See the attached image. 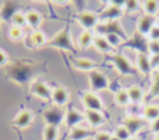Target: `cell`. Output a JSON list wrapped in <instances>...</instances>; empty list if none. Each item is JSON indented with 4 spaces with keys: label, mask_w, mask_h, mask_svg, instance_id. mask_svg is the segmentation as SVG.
I'll return each instance as SVG.
<instances>
[{
    "label": "cell",
    "mask_w": 159,
    "mask_h": 140,
    "mask_svg": "<svg viewBox=\"0 0 159 140\" xmlns=\"http://www.w3.org/2000/svg\"><path fill=\"white\" fill-rule=\"evenodd\" d=\"M88 138H89L88 129H86V128H83L81 125L73 126L68 131V139L70 140H86Z\"/></svg>",
    "instance_id": "19"
},
{
    "label": "cell",
    "mask_w": 159,
    "mask_h": 140,
    "mask_svg": "<svg viewBox=\"0 0 159 140\" xmlns=\"http://www.w3.org/2000/svg\"><path fill=\"white\" fill-rule=\"evenodd\" d=\"M143 119L148 121H154L159 118V104H147L142 110Z\"/></svg>",
    "instance_id": "18"
},
{
    "label": "cell",
    "mask_w": 159,
    "mask_h": 140,
    "mask_svg": "<svg viewBox=\"0 0 159 140\" xmlns=\"http://www.w3.org/2000/svg\"><path fill=\"white\" fill-rule=\"evenodd\" d=\"M111 140H119V139H118L117 136H114V135L112 134V138H111Z\"/></svg>",
    "instance_id": "39"
},
{
    "label": "cell",
    "mask_w": 159,
    "mask_h": 140,
    "mask_svg": "<svg viewBox=\"0 0 159 140\" xmlns=\"http://www.w3.org/2000/svg\"><path fill=\"white\" fill-rule=\"evenodd\" d=\"M155 26V17L149 15H142L137 20V31L140 35H147L150 32V30Z\"/></svg>",
    "instance_id": "8"
},
{
    "label": "cell",
    "mask_w": 159,
    "mask_h": 140,
    "mask_svg": "<svg viewBox=\"0 0 159 140\" xmlns=\"http://www.w3.org/2000/svg\"><path fill=\"white\" fill-rule=\"evenodd\" d=\"M114 102L119 107H127V105H129L130 99H129V94H128L127 88H120V89H118L114 93Z\"/></svg>",
    "instance_id": "23"
},
{
    "label": "cell",
    "mask_w": 159,
    "mask_h": 140,
    "mask_svg": "<svg viewBox=\"0 0 159 140\" xmlns=\"http://www.w3.org/2000/svg\"><path fill=\"white\" fill-rule=\"evenodd\" d=\"M140 4H142V9L145 15L155 17V15L159 12V1L158 0H145Z\"/></svg>",
    "instance_id": "22"
},
{
    "label": "cell",
    "mask_w": 159,
    "mask_h": 140,
    "mask_svg": "<svg viewBox=\"0 0 159 140\" xmlns=\"http://www.w3.org/2000/svg\"><path fill=\"white\" fill-rule=\"evenodd\" d=\"M30 41L35 47H42L47 43V37L41 30H35L30 35Z\"/></svg>",
    "instance_id": "25"
},
{
    "label": "cell",
    "mask_w": 159,
    "mask_h": 140,
    "mask_svg": "<svg viewBox=\"0 0 159 140\" xmlns=\"http://www.w3.org/2000/svg\"><path fill=\"white\" fill-rule=\"evenodd\" d=\"M11 24H12L14 26H17V27H21V28H24L25 26H27L26 17H25V12H21V11L15 12V14L11 16Z\"/></svg>",
    "instance_id": "28"
},
{
    "label": "cell",
    "mask_w": 159,
    "mask_h": 140,
    "mask_svg": "<svg viewBox=\"0 0 159 140\" xmlns=\"http://www.w3.org/2000/svg\"><path fill=\"white\" fill-rule=\"evenodd\" d=\"M93 38H94V33L92 31H82L78 35L77 45L81 50H87L93 45Z\"/></svg>",
    "instance_id": "16"
},
{
    "label": "cell",
    "mask_w": 159,
    "mask_h": 140,
    "mask_svg": "<svg viewBox=\"0 0 159 140\" xmlns=\"http://www.w3.org/2000/svg\"><path fill=\"white\" fill-rule=\"evenodd\" d=\"M128 140H139V139H138V138H135V136H132V138H129Z\"/></svg>",
    "instance_id": "41"
},
{
    "label": "cell",
    "mask_w": 159,
    "mask_h": 140,
    "mask_svg": "<svg viewBox=\"0 0 159 140\" xmlns=\"http://www.w3.org/2000/svg\"><path fill=\"white\" fill-rule=\"evenodd\" d=\"M147 46H148V52H149V55H159V41L149 40Z\"/></svg>",
    "instance_id": "31"
},
{
    "label": "cell",
    "mask_w": 159,
    "mask_h": 140,
    "mask_svg": "<svg viewBox=\"0 0 159 140\" xmlns=\"http://www.w3.org/2000/svg\"><path fill=\"white\" fill-rule=\"evenodd\" d=\"M111 138H112V134L109 131L103 130V131H97L96 135L93 136V140H111Z\"/></svg>",
    "instance_id": "32"
},
{
    "label": "cell",
    "mask_w": 159,
    "mask_h": 140,
    "mask_svg": "<svg viewBox=\"0 0 159 140\" xmlns=\"http://www.w3.org/2000/svg\"><path fill=\"white\" fill-rule=\"evenodd\" d=\"M102 35L106 37V40L108 41V43H109L113 48H117V47L120 46V45L123 43V41H124L123 36H120V35H118V33H114V32H106V33H102Z\"/></svg>",
    "instance_id": "26"
},
{
    "label": "cell",
    "mask_w": 159,
    "mask_h": 140,
    "mask_svg": "<svg viewBox=\"0 0 159 140\" xmlns=\"http://www.w3.org/2000/svg\"><path fill=\"white\" fill-rule=\"evenodd\" d=\"M73 63V67L77 69V71H81V72H87V73H91L93 71H96L97 68V62L93 61V59H89V58H75L72 61Z\"/></svg>",
    "instance_id": "10"
},
{
    "label": "cell",
    "mask_w": 159,
    "mask_h": 140,
    "mask_svg": "<svg viewBox=\"0 0 159 140\" xmlns=\"http://www.w3.org/2000/svg\"><path fill=\"white\" fill-rule=\"evenodd\" d=\"M128 90V94H129V99H130V103L133 104H138L143 100L144 98V90L142 89V87L134 84V85H130L129 88H127Z\"/></svg>",
    "instance_id": "20"
},
{
    "label": "cell",
    "mask_w": 159,
    "mask_h": 140,
    "mask_svg": "<svg viewBox=\"0 0 159 140\" xmlns=\"http://www.w3.org/2000/svg\"><path fill=\"white\" fill-rule=\"evenodd\" d=\"M113 135H114V136H117L119 140H128L129 138H132L130 133L128 131V129H127L123 124H122V125H118V126L116 128V130H114Z\"/></svg>",
    "instance_id": "29"
},
{
    "label": "cell",
    "mask_w": 159,
    "mask_h": 140,
    "mask_svg": "<svg viewBox=\"0 0 159 140\" xmlns=\"http://www.w3.org/2000/svg\"><path fill=\"white\" fill-rule=\"evenodd\" d=\"M149 62H150L152 71L159 69V55H150L149 56Z\"/></svg>",
    "instance_id": "33"
},
{
    "label": "cell",
    "mask_w": 159,
    "mask_h": 140,
    "mask_svg": "<svg viewBox=\"0 0 159 140\" xmlns=\"http://www.w3.org/2000/svg\"><path fill=\"white\" fill-rule=\"evenodd\" d=\"M88 82L92 87V90L96 93H97V90H104V89H108V87H109L107 76L98 71H93V72L88 73Z\"/></svg>",
    "instance_id": "3"
},
{
    "label": "cell",
    "mask_w": 159,
    "mask_h": 140,
    "mask_svg": "<svg viewBox=\"0 0 159 140\" xmlns=\"http://www.w3.org/2000/svg\"><path fill=\"white\" fill-rule=\"evenodd\" d=\"M76 20L81 25L83 31H92L93 28L97 27V25L99 22V15L94 11L83 10L76 15Z\"/></svg>",
    "instance_id": "1"
},
{
    "label": "cell",
    "mask_w": 159,
    "mask_h": 140,
    "mask_svg": "<svg viewBox=\"0 0 159 140\" xmlns=\"http://www.w3.org/2000/svg\"><path fill=\"white\" fill-rule=\"evenodd\" d=\"M58 128L55 124H46L42 129V140H57Z\"/></svg>",
    "instance_id": "24"
},
{
    "label": "cell",
    "mask_w": 159,
    "mask_h": 140,
    "mask_svg": "<svg viewBox=\"0 0 159 140\" xmlns=\"http://www.w3.org/2000/svg\"><path fill=\"white\" fill-rule=\"evenodd\" d=\"M34 118H35V114L30 109H22L12 119V125L17 129H26L32 124Z\"/></svg>",
    "instance_id": "5"
},
{
    "label": "cell",
    "mask_w": 159,
    "mask_h": 140,
    "mask_svg": "<svg viewBox=\"0 0 159 140\" xmlns=\"http://www.w3.org/2000/svg\"><path fill=\"white\" fill-rule=\"evenodd\" d=\"M155 25L159 27V16H157V17H155Z\"/></svg>",
    "instance_id": "38"
},
{
    "label": "cell",
    "mask_w": 159,
    "mask_h": 140,
    "mask_svg": "<svg viewBox=\"0 0 159 140\" xmlns=\"http://www.w3.org/2000/svg\"><path fill=\"white\" fill-rule=\"evenodd\" d=\"M84 120L92 126V128H99L106 124V118L102 112H96V110H86L84 109Z\"/></svg>",
    "instance_id": "9"
},
{
    "label": "cell",
    "mask_w": 159,
    "mask_h": 140,
    "mask_svg": "<svg viewBox=\"0 0 159 140\" xmlns=\"http://www.w3.org/2000/svg\"><path fill=\"white\" fill-rule=\"evenodd\" d=\"M7 63H9V55L2 48H0V67H5Z\"/></svg>",
    "instance_id": "34"
},
{
    "label": "cell",
    "mask_w": 159,
    "mask_h": 140,
    "mask_svg": "<svg viewBox=\"0 0 159 140\" xmlns=\"http://www.w3.org/2000/svg\"><path fill=\"white\" fill-rule=\"evenodd\" d=\"M25 17H26V22H27V26H30L34 31L35 30H39V27L41 26L42 21H43V16L40 11L35 10V9H31V10H27L25 12Z\"/></svg>",
    "instance_id": "11"
},
{
    "label": "cell",
    "mask_w": 159,
    "mask_h": 140,
    "mask_svg": "<svg viewBox=\"0 0 159 140\" xmlns=\"http://www.w3.org/2000/svg\"><path fill=\"white\" fill-rule=\"evenodd\" d=\"M108 4L112 5V6H116V7H119V9H123V10H124L125 0H111Z\"/></svg>",
    "instance_id": "36"
},
{
    "label": "cell",
    "mask_w": 159,
    "mask_h": 140,
    "mask_svg": "<svg viewBox=\"0 0 159 140\" xmlns=\"http://www.w3.org/2000/svg\"><path fill=\"white\" fill-rule=\"evenodd\" d=\"M30 90L32 93V95L42 99V100H48L51 99V93H52V88H50V85L46 82L42 81H34L30 85Z\"/></svg>",
    "instance_id": "4"
},
{
    "label": "cell",
    "mask_w": 159,
    "mask_h": 140,
    "mask_svg": "<svg viewBox=\"0 0 159 140\" xmlns=\"http://www.w3.org/2000/svg\"><path fill=\"white\" fill-rule=\"evenodd\" d=\"M65 120L71 129L73 126H77L82 120H84V115L76 109H70L65 115Z\"/></svg>",
    "instance_id": "15"
},
{
    "label": "cell",
    "mask_w": 159,
    "mask_h": 140,
    "mask_svg": "<svg viewBox=\"0 0 159 140\" xmlns=\"http://www.w3.org/2000/svg\"><path fill=\"white\" fill-rule=\"evenodd\" d=\"M7 36H9V38H10L11 41H14V42L21 41V40L24 38V36H25V33H24V28L11 25L10 28H9V31H7Z\"/></svg>",
    "instance_id": "27"
},
{
    "label": "cell",
    "mask_w": 159,
    "mask_h": 140,
    "mask_svg": "<svg viewBox=\"0 0 159 140\" xmlns=\"http://www.w3.org/2000/svg\"><path fill=\"white\" fill-rule=\"evenodd\" d=\"M81 102H82L86 110H96V112H103L104 110L103 100L93 90L83 92V94L81 97Z\"/></svg>",
    "instance_id": "2"
},
{
    "label": "cell",
    "mask_w": 159,
    "mask_h": 140,
    "mask_svg": "<svg viewBox=\"0 0 159 140\" xmlns=\"http://www.w3.org/2000/svg\"><path fill=\"white\" fill-rule=\"evenodd\" d=\"M135 67L142 74H148L152 68H150V62H149V56L144 52H138L135 57Z\"/></svg>",
    "instance_id": "13"
},
{
    "label": "cell",
    "mask_w": 159,
    "mask_h": 140,
    "mask_svg": "<svg viewBox=\"0 0 159 140\" xmlns=\"http://www.w3.org/2000/svg\"><path fill=\"white\" fill-rule=\"evenodd\" d=\"M51 46L63 48V50H71L72 48V42H71V36L67 30L60 31L52 40H51Z\"/></svg>",
    "instance_id": "7"
},
{
    "label": "cell",
    "mask_w": 159,
    "mask_h": 140,
    "mask_svg": "<svg viewBox=\"0 0 159 140\" xmlns=\"http://www.w3.org/2000/svg\"><path fill=\"white\" fill-rule=\"evenodd\" d=\"M51 100L55 105L57 107H63L68 103L70 100V92L67 88L58 85L52 88V93H51Z\"/></svg>",
    "instance_id": "6"
},
{
    "label": "cell",
    "mask_w": 159,
    "mask_h": 140,
    "mask_svg": "<svg viewBox=\"0 0 159 140\" xmlns=\"http://www.w3.org/2000/svg\"><path fill=\"white\" fill-rule=\"evenodd\" d=\"M123 125L128 129V131L130 133L132 136H134V134H137L142 128H143V120L139 118H134V116H129L127 119H124Z\"/></svg>",
    "instance_id": "17"
},
{
    "label": "cell",
    "mask_w": 159,
    "mask_h": 140,
    "mask_svg": "<svg viewBox=\"0 0 159 140\" xmlns=\"http://www.w3.org/2000/svg\"><path fill=\"white\" fill-rule=\"evenodd\" d=\"M112 61H113L116 68H117L120 73H123V74H124V73H129V72H132V69H133L130 62L127 59V57H124V56H122V55H116V56H113V57H112Z\"/></svg>",
    "instance_id": "14"
},
{
    "label": "cell",
    "mask_w": 159,
    "mask_h": 140,
    "mask_svg": "<svg viewBox=\"0 0 159 140\" xmlns=\"http://www.w3.org/2000/svg\"><path fill=\"white\" fill-rule=\"evenodd\" d=\"M140 2L137 1V0H125V4H124V11L127 12H134L139 9V5Z\"/></svg>",
    "instance_id": "30"
},
{
    "label": "cell",
    "mask_w": 159,
    "mask_h": 140,
    "mask_svg": "<svg viewBox=\"0 0 159 140\" xmlns=\"http://www.w3.org/2000/svg\"><path fill=\"white\" fill-rule=\"evenodd\" d=\"M124 10L123 9H119V7H116V6H112V5H108L106 10L102 11L101 15H103V17L108 21H114V20H118L122 15H123Z\"/></svg>",
    "instance_id": "21"
},
{
    "label": "cell",
    "mask_w": 159,
    "mask_h": 140,
    "mask_svg": "<svg viewBox=\"0 0 159 140\" xmlns=\"http://www.w3.org/2000/svg\"><path fill=\"white\" fill-rule=\"evenodd\" d=\"M98 52H102V53H113L114 52V48L108 43V41L106 40V37L102 35V33H97L94 35V38H93V45H92Z\"/></svg>",
    "instance_id": "12"
},
{
    "label": "cell",
    "mask_w": 159,
    "mask_h": 140,
    "mask_svg": "<svg viewBox=\"0 0 159 140\" xmlns=\"http://www.w3.org/2000/svg\"><path fill=\"white\" fill-rule=\"evenodd\" d=\"M153 140H159V134H155L154 135V139Z\"/></svg>",
    "instance_id": "40"
},
{
    "label": "cell",
    "mask_w": 159,
    "mask_h": 140,
    "mask_svg": "<svg viewBox=\"0 0 159 140\" xmlns=\"http://www.w3.org/2000/svg\"><path fill=\"white\" fill-rule=\"evenodd\" d=\"M148 37H149V40L159 41V27H158L157 25L150 30V32L148 33Z\"/></svg>",
    "instance_id": "35"
},
{
    "label": "cell",
    "mask_w": 159,
    "mask_h": 140,
    "mask_svg": "<svg viewBox=\"0 0 159 140\" xmlns=\"http://www.w3.org/2000/svg\"><path fill=\"white\" fill-rule=\"evenodd\" d=\"M150 131L154 134H159V118L155 119L154 121H152L150 124Z\"/></svg>",
    "instance_id": "37"
}]
</instances>
